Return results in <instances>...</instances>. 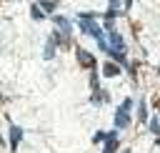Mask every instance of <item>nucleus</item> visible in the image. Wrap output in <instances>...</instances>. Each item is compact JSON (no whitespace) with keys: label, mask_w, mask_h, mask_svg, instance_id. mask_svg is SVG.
<instances>
[{"label":"nucleus","mask_w":160,"mask_h":153,"mask_svg":"<svg viewBox=\"0 0 160 153\" xmlns=\"http://www.w3.org/2000/svg\"><path fill=\"white\" fill-rule=\"evenodd\" d=\"M52 23H55V30H58V33H62V35H72V23H70L68 18L55 15V18H52Z\"/></svg>","instance_id":"obj_4"},{"label":"nucleus","mask_w":160,"mask_h":153,"mask_svg":"<svg viewBox=\"0 0 160 153\" xmlns=\"http://www.w3.org/2000/svg\"><path fill=\"white\" fill-rule=\"evenodd\" d=\"M120 65H115V63H102V75L105 78H118L120 75Z\"/></svg>","instance_id":"obj_8"},{"label":"nucleus","mask_w":160,"mask_h":153,"mask_svg":"<svg viewBox=\"0 0 160 153\" xmlns=\"http://www.w3.org/2000/svg\"><path fill=\"white\" fill-rule=\"evenodd\" d=\"M120 15V8H115V5H110V10L105 13V20H110V23H115V18Z\"/></svg>","instance_id":"obj_14"},{"label":"nucleus","mask_w":160,"mask_h":153,"mask_svg":"<svg viewBox=\"0 0 160 153\" xmlns=\"http://www.w3.org/2000/svg\"><path fill=\"white\" fill-rule=\"evenodd\" d=\"M42 58H45V60H52V58H55V43H52V38H50V35H48V43H45Z\"/></svg>","instance_id":"obj_10"},{"label":"nucleus","mask_w":160,"mask_h":153,"mask_svg":"<svg viewBox=\"0 0 160 153\" xmlns=\"http://www.w3.org/2000/svg\"><path fill=\"white\" fill-rule=\"evenodd\" d=\"M148 120H150V130L158 135V130H160V123H158V118H155V115H148Z\"/></svg>","instance_id":"obj_16"},{"label":"nucleus","mask_w":160,"mask_h":153,"mask_svg":"<svg viewBox=\"0 0 160 153\" xmlns=\"http://www.w3.org/2000/svg\"><path fill=\"white\" fill-rule=\"evenodd\" d=\"M130 5H132V0H125V10H128V8H130Z\"/></svg>","instance_id":"obj_18"},{"label":"nucleus","mask_w":160,"mask_h":153,"mask_svg":"<svg viewBox=\"0 0 160 153\" xmlns=\"http://www.w3.org/2000/svg\"><path fill=\"white\" fill-rule=\"evenodd\" d=\"M75 55H78V63H80L82 68H90V70L95 68V58H92V55H90L88 50H82V48H78V50H75Z\"/></svg>","instance_id":"obj_5"},{"label":"nucleus","mask_w":160,"mask_h":153,"mask_svg":"<svg viewBox=\"0 0 160 153\" xmlns=\"http://www.w3.org/2000/svg\"><path fill=\"white\" fill-rule=\"evenodd\" d=\"M95 13H78V18H75V25L80 28V33L82 35H90V38H95V40H102L105 38V30L95 23Z\"/></svg>","instance_id":"obj_1"},{"label":"nucleus","mask_w":160,"mask_h":153,"mask_svg":"<svg viewBox=\"0 0 160 153\" xmlns=\"http://www.w3.org/2000/svg\"><path fill=\"white\" fill-rule=\"evenodd\" d=\"M20 138H22V128H20V125H10V150L18 148Z\"/></svg>","instance_id":"obj_7"},{"label":"nucleus","mask_w":160,"mask_h":153,"mask_svg":"<svg viewBox=\"0 0 160 153\" xmlns=\"http://www.w3.org/2000/svg\"><path fill=\"white\" fill-rule=\"evenodd\" d=\"M0 100H2V93H0Z\"/></svg>","instance_id":"obj_21"},{"label":"nucleus","mask_w":160,"mask_h":153,"mask_svg":"<svg viewBox=\"0 0 160 153\" xmlns=\"http://www.w3.org/2000/svg\"><path fill=\"white\" fill-rule=\"evenodd\" d=\"M130 110H132V98H125L115 110V130H125L130 125Z\"/></svg>","instance_id":"obj_2"},{"label":"nucleus","mask_w":160,"mask_h":153,"mask_svg":"<svg viewBox=\"0 0 160 153\" xmlns=\"http://www.w3.org/2000/svg\"><path fill=\"white\" fill-rule=\"evenodd\" d=\"M118 145H120V140H118V130H110L108 138H105V148H102V153H115Z\"/></svg>","instance_id":"obj_6"},{"label":"nucleus","mask_w":160,"mask_h":153,"mask_svg":"<svg viewBox=\"0 0 160 153\" xmlns=\"http://www.w3.org/2000/svg\"><path fill=\"white\" fill-rule=\"evenodd\" d=\"M122 153H130V150H128V148H125V150H122Z\"/></svg>","instance_id":"obj_20"},{"label":"nucleus","mask_w":160,"mask_h":153,"mask_svg":"<svg viewBox=\"0 0 160 153\" xmlns=\"http://www.w3.org/2000/svg\"><path fill=\"white\" fill-rule=\"evenodd\" d=\"M38 8L48 15V13H52V10L58 8V0H38Z\"/></svg>","instance_id":"obj_12"},{"label":"nucleus","mask_w":160,"mask_h":153,"mask_svg":"<svg viewBox=\"0 0 160 153\" xmlns=\"http://www.w3.org/2000/svg\"><path fill=\"white\" fill-rule=\"evenodd\" d=\"M90 85H92V90L98 88V73H95V68H92V73H90Z\"/></svg>","instance_id":"obj_17"},{"label":"nucleus","mask_w":160,"mask_h":153,"mask_svg":"<svg viewBox=\"0 0 160 153\" xmlns=\"http://www.w3.org/2000/svg\"><path fill=\"white\" fill-rule=\"evenodd\" d=\"M138 120H140V123L148 120V103H145V98L138 100Z\"/></svg>","instance_id":"obj_11"},{"label":"nucleus","mask_w":160,"mask_h":153,"mask_svg":"<svg viewBox=\"0 0 160 153\" xmlns=\"http://www.w3.org/2000/svg\"><path fill=\"white\" fill-rule=\"evenodd\" d=\"M108 100H110L108 90H100V88H95V93H92V105H100V103H108Z\"/></svg>","instance_id":"obj_9"},{"label":"nucleus","mask_w":160,"mask_h":153,"mask_svg":"<svg viewBox=\"0 0 160 153\" xmlns=\"http://www.w3.org/2000/svg\"><path fill=\"white\" fill-rule=\"evenodd\" d=\"M108 3H110V5H115V8H118V0H108Z\"/></svg>","instance_id":"obj_19"},{"label":"nucleus","mask_w":160,"mask_h":153,"mask_svg":"<svg viewBox=\"0 0 160 153\" xmlns=\"http://www.w3.org/2000/svg\"><path fill=\"white\" fill-rule=\"evenodd\" d=\"M30 15H32V20H45V13L38 8V3H32V5H30Z\"/></svg>","instance_id":"obj_13"},{"label":"nucleus","mask_w":160,"mask_h":153,"mask_svg":"<svg viewBox=\"0 0 160 153\" xmlns=\"http://www.w3.org/2000/svg\"><path fill=\"white\" fill-rule=\"evenodd\" d=\"M108 48H112V50H120V53H125V40H122V35L118 33V30H108Z\"/></svg>","instance_id":"obj_3"},{"label":"nucleus","mask_w":160,"mask_h":153,"mask_svg":"<svg viewBox=\"0 0 160 153\" xmlns=\"http://www.w3.org/2000/svg\"><path fill=\"white\" fill-rule=\"evenodd\" d=\"M105 138H108V133H105V130H98V133L92 135V143L100 145V143H105Z\"/></svg>","instance_id":"obj_15"}]
</instances>
